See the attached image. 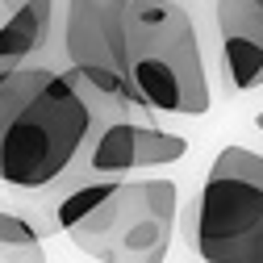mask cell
<instances>
[{"instance_id": "6da1fadb", "label": "cell", "mask_w": 263, "mask_h": 263, "mask_svg": "<svg viewBox=\"0 0 263 263\" xmlns=\"http://www.w3.org/2000/svg\"><path fill=\"white\" fill-rule=\"evenodd\" d=\"M96 109L54 63L0 67V184L38 192L76 167Z\"/></svg>"}, {"instance_id": "7a4b0ae2", "label": "cell", "mask_w": 263, "mask_h": 263, "mask_svg": "<svg viewBox=\"0 0 263 263\" xmlns=\"http://www.w3.org/2000/svg\"><path fill=\"white\" fill-rule=\"evenodd\" d=\"M125 76L159 117L213 109L201 21L184 0H125Z\"/></svg>"}, {"instance_id": "3957f363", "label": "cell", "mask_w": 263, "mask_h": 263, "mask_svg": "<svg viewBox=\"0 0 263 263\" xmlns=\"http://www.w3.org/2000/svg\"><path fill=\"white\" fill-rule=\"evenodd\" d=\"M125 0H59L54 17V42L42 63L63 67L80 92L92 101V109L146 117L159 113L134 92L125 76Z\"/></svg>"}, {"instance_id": "277c9868", "label": "cell", "mask_w": 263, "mask_h": 263, "mask_svg": "<svg viewBox=\"0 0 263 263\" xmlns=\"http://www.w3.org/2000/svg\"><path fill=\"white\" fill-rule=\"evenodd\" d=\"M188 247L201 263H263V155L230 142L217 151L188 213Z\"/></svg>"}, {"instance_id": "5b68a950", "label": "cell", "mask_w": 263, "mask_h": 263, "mask_svg": "<svg viewBox=\"0 0 263 263\" xmlns=\"http://www.w3.org/2000/svg\"><path fill=\"white\" fill-rule=\"evenodd\" d=\"M180 188L167 176L121 180L113 196L71 226V242L96 263H167Z\"/></svg>"}, {"instance_id": "8992f818", "label": "cell", "mask_w": 263, "mask_h": 263, "mask_svg": "<svg viewBox=\"0 0 263 263\" xmlns=\"http://www.w3.org/2000/svg\"><path fill=\"white\" fill-rule=\"evenodd\" d=\"M188 155V138L163 129L159 121H142V117H113L96 109V129L88 146L80 151L76 167L67 176H76L80 184L88 180H129L134 172H151V167H167Z\"/></svg>"}, {"instance_id": "52a82bcc", "label": "cell", "mask_w": 263, "mask_h": 263, "mask_svg": "<svg viewBox=\"0 0 263 263\" xmlns=\"http://www.w3.org/2000/svg\"><path fill=\"white\" fill-rule=\"evenodd\" d=\"M213 34L226 92L263 88V0H213Z\"/></svg>"}, {"instance_id": "ba28073f", "label": "cell", "mask_w": 263, "mask_h": 263, "mask_svg": "<svg viewBox=\"0 0 263 263\" xmlns=\"http://www.w3.org/2000/svg\"><path fill=\"white\" fill-rule=\"evenodd\" d=\"M59 0H29L0 25V67L9 63H42L54 42Z\"/></svg>"}, {"instance_id": "9c48e42d", "label": "cell", "mask_w": 263, "mask_h": 263, "mask_svg": "<svg viewBox=\"0 0 263 263\" xmlns=\"http://www.w3.org/2000/svg\"><path fill=\"white\" fill-rule=\"evenodd\" d=\"M121 180H88V184H80V188H71L67 196H63V205H59V230L67 234L71 226H80L88 213H96L109 196H113V188H117Z\"/></svg>"}, {"instance_id": "30bf717a", "label": "cell", "mask_w": 263, "mask_h": 263, "mask_svg": "<svg viewBox=\"0 0 263 263\" xmlns=\"http://www.w3.org/2000/svg\"><path fill=\"white\" fill-rule=\"evenodd\" d=\"M42 234L34 221H25L13 209H0V247H38Z\"/></svg>"}, {"instance_id": "8fae6325", "label": "cell", "mask_w": 263, "mask_h": 263, "mask_svg": "<svg viewBox=\"0 0 263 263\" xmlns=\"http://www.w3.org/2000/svg\"><path fill=\"white\" fill-rule=\"evenodd\" d=\"M0 259H5V263H46L42 242L38 247H0Z\"/></svg>"}, {"instance_id": "7c38bea8", "label": "cell", "mask_w": 263, "mask_h": 263, "mask_svg": "<svg viewBox=\"0 0 263 263\" xmlns=\"http://www.w3.org/2000/svg\"><path fill=\"white\" fill-rule=\"evenodd\" d=\"M25 5H29V0H0V25H5L17 9H25Z\"/></svg>"}, {"instance_id": "4fadbf2b", "label": "cell", "mask_w": 263, "mask_h": 263, "mask_svg": "<svg viewBox=\"0 0 263 263\" xmlns=\"http://www.w3.org/2000/svg\"><path fill=\"white\" fill-rule=\"evenodd\" d=\"M255 129H259V134H263V113H255Z\"/></svg>"}, {"instance_id": "5bb4252c", "label": "cell", "mask_w": 263, "mask_h": 263, "mask_svg": "<svg viewBox=\"0 0 263 263\" xmlns=\"http://www.w3.org/2000/svg\"><path fill=\"white\" fill-rule=\"evenodd\" d=\"M184 5H188V9H192V0H184Z\"/></svg>"}]
</instances>
